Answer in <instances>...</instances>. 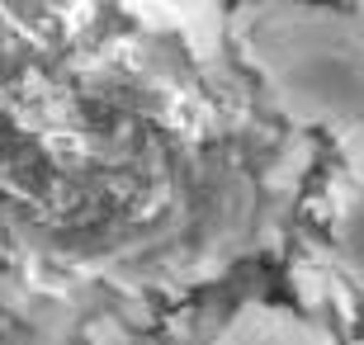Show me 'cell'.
<instances>
[{"label": "cell", "mask_w": 364, "mask_h": 345, "mask_svg": "<svg viewBox=\"0 0 364 345\" xmlns=\"http://www.w3.org/2000/svg\"><path fill=\"white\" fill-rule=\"evenodd\" d=\"M237 341L242 345H308V336L284 317H256V322H242Z\"/></svg>", "instance_id": "cell-1"}]
</instances>
